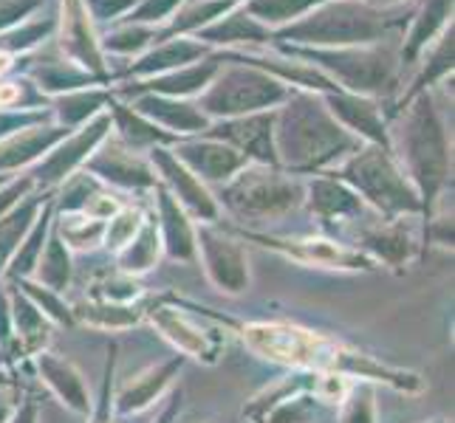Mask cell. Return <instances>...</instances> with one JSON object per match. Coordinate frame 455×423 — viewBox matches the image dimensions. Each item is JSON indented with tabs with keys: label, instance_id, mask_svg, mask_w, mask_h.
Returning <instances> with one entry per match:
<instances>
[{
	"label": "cell",
	"instance_id": "24",
	"mask_svg": "<svg viewBox=\"0 0 455 423\" xmlns=\"http://www.w3.org/2000/svg\"><path fill=\"white\" fill-rule=\"evenodd\" d=\"M179 412H181V393H176V396L167 401L164 412L159 415V420H153V423H172V420L179 418Z\"/></svg>",
	"mask_w": 455,
	"mask_h": 423
},
{
	"label": "cell",
	"instance_id": "23",
	"mask_svg": "<svg viewBox=\"0 0 455 423\" xmlns=\"http://www.w3.org/2000/svg\"><path fill=\"white\" fill-rule=\"evenodd\" d=\"M9 423H37V406L35 403H23L14 410V415L9 418Z\"/></svg>",
	"mask_w": 455,
	"mask_h": 423
},
{
	"label": "cell",
	"instance_id": "3",
	"mask_svg": "<svg viewBox=\"0 0 455 423\" xmlns=\"http://www.w3.org/2000/svg\"><path fill=\"white\" fill-rule=\"evenodd\" d=\"M263 246L277 248L280 255H286L294 262L317 265V269H337V271H373L376 265L371 257L348 252L331 240H275V238H255Z\"/></svg>",
	"mask_w": 455,
	"mask_h": 423
},
{
	"label": "cell",
	"instance_id": "10",
	"mask_svg": "<svg viewBox=\"0 0 455 423\" xmlns=\"http://www.w3.org/2000/svg\"><path fill=\"white\" fill-rule=\"evenodd\" d=\"M159 252H162V243H159V234H156L153 226H145L136 231V238L122 248L119 252V269L122 274H145L150 271L156 260H159Z\"/></svg>",
	"mask_w": 455,
	"mask_h": 423
},
{
	"label": "cell",
	"instance_id": "14",
	"mask_svg": "<svg viewBox=\"0 0 455 423\" xmlns=\"http://www.w3.org/2000/svg\"><path fill=\"white\" fill-rule=\"evenodd\" d=\"M18 288H23V294L37 305V310L43 313L45 319H52L57 325H71L74 322L71 308L62 302L54 291L43 288V286H37V282H31V279H18Z\"/></svg>",
	"mask_w": 455,
	"mask_h": 423
},
{
	"label": "cell",
	"instance_id": "19",
	"mask_svg": "<svg viewBox=\"0 0 455 423\" xmlns=\"http://www.w3.org/2000/svg\"><path fill=\"white\" fill-rule=\"evenodd\" d=\"M139 229H142L139 212H119L111 221V226H105V246L111 248V252H122V248L136 238Z\"/></svg>",
	"mask_w": 455,
	"mask_h": 423
},
{
	"label": "cell",
	"instance_id": "1",
	"mask_svg": "<svg viewBox=\"0 0 455 423\" xmlns=\"http://www.w3.org/2000/svg\"><path fill=\"white\" fill-rule=\"evenodd\" d=\"M241 339L246 348L269 358L275 364L286 367H300L314 372H334L337 356H339V341L325 339L323 333L306 331L297 325L283 322H252L241 327Z\"/></svg>",
	"mask_w": 455,
	"mask_h": 423
},
{
	"label": "cell",
	"instance_id": "17",
	"mask_svg": "<svg viewBox=\"0 0 455 423\" xmlns=\"http://www.w3.org/2000/svg\"><path fill=\"white\" fill-rule=\"evenodd\" d=\"M368 246L376 252V257L390 262V265H399L404 262L407 257H411V238L402 231H379V234H371L368 238Z\"/></svg>",
	"mask_w": 455,
	"mask_h": 423
},
{
	"label": "cell",
	"instance_id": "9",
	"mask_svg": "<svg viewBox=\"0 0 455 423\" xmlns=\"http://www.w3.org/2000/svg\"><path fill=\"white\" fill-rule=\"evenodd\" d=\"M74 317L93 327H105V331H122V327H133L142 322L145 310L136 305H116V302H80L71 308Z\"/></svg>",
	"mask_w": 455,
	"mask_h": 423
},
{
	"label": "cell",
	"instance_id": "18",
	"mask_svg": "<svg viewBox=\"0 0 455 423\" xmlns=\"http://www.w3.org/2000/svg\"><path fill=\"white\" fill-rule=\"evenodd\" d=\"M342 423H376V401L368 387H351L342 401Z\"/></svg>",
	"mask_w": 455,
	"mask_h": 423
},
{
	"label": "cell",
	"instance_id": "26",
	"mask_svg": "<svg viewBox=\"0 0 455 423\" xmlns=\"http://www.w3.org/2000/svg\"><path fill=\"white\" fill-rule=\"evenodd\" d=\"M18 93H20L18 85H9V82L0 85V105H12L14 99H18Z\"/></svg>",
	"mask_w": 455,
	"mask_h": 423
},
{
	"label": "cell",
	"instance_id": "5",
	"mask_svg": "<svg viewBox=\"0 0 455 423\" xmlns=\"http://www.w3.org/2000/svg\"><path fill=\"white\" fill-rule=\"evenodd\" d=\"M181 364H184V356H172L170 362H162L156 367H148L145 372L133 375V379H128L116 389V396H114L116 403L114 406L124 415L148 410V406L170 387L172 375L181 370Z\"/></svg>",
	"mask_w": 455,
	"mask_h": 423
},
{
	"label": "cell",
	"instance_id": "25",
	"mask_svg": "<svg viewBox=\"0 0 455 423\" xmlns=\"http://www.w3.org/2000/svg\"><path fill=\"white\" fill-rule=\"evenodd\" d=\"M14 410H18V406H14V401L6 398V396H0V423H9V418L14 415Z\"/></svg>",
	"mask_w": 455,
	"mask_h": 423
},
{
	"label": "cell",
	"instance_id": "6",
	"mask_svg": "<svg viewBox=\"0 0 455 423\" xmlns=\"http://www.w3.org/2000/svg\"><path fill=\"white\" fill-rule=\"evenodd\" d=\"M37 370H40V379L49 384L52 393L68 406L71 412H91V396H88V387L83 381V372L76 370L71 362L60 358L54 353H37Z\"/></svg>",
	"mask_w": 455,
	"mask_h": 423
},
{
	"label": "cell",
	"instance_id": "7",
	"mask_svg": "<svg viewBox=\"0 0 455 423\" xmlns=\"http://www.w3.org/2000/svg\"><path fill=\"white\" fill-rule=\"evenodd\" d=\"M9 305H12V331H18V339L28 353H40V348L49 341L52 333L49 319L20 291L9 294Z\"/></svg>",
	"mask_w": 455,
	"mask_h": 423
},
{
	"label": "cell",
	"instance_id": "11",
	"mask_svg": "<svg viewBox=\"0 0 455 423\" xmlns=\"http://www.w3.org/2000/svg\"><path fill=\"white\" fill-rule=\"evenodd\" d=\"M162 217H164V248L172 260H184L193 262L196 260V238L190 223L184 221V215L172 207V203L164 198L162 200Z\"/></svg>",
	"mask_w": 455,
	"mask_h": 423
},
{
	"label": "cell",
	"instance_id": "21",
	"mask_svg": "<svg viewBox=\"0 0 455 423\" xmlns=\"http://www.w3.org/2000/svg\"><path fill=\"white\" fill-rule=\"evenodd\" d=\"M114 353L111 350V362H108L105 370V384H102V396L97 401V406L91 410V423H111V379H114Z\"/></svg>",
	"mask_w": 455,
	"mask_h": 423
},
{
	"label": "cell",
	"instance_id": "16",
	"mask_svg": "<svg viewBox=\"0 0 455 423\" xmlns=\"http://www.w3.org/2000/svg\"><path fill=\"white\" fill-rule=\"evenodd\" d=\"M62 229V238L71 248H93L102 238H105V226L100 221H93V217L83 215V217H66V221L60 223Z\"/></svg>",
	"mask_w": 455,
	"mask_h": 423
},
{
	"label": "cell",
	"instance_id": "4",
	"mask_svg": "<svg viewBox=\"0 0 455 423\" xmlns=\"http://www.w3.org/2000/svg\"><path fill=\"white\" fill-rule=\"evenodd\" d=\"M201 255H204V269L207 277L212 279V286H218L224 294H241L249 286V265L243 248L221 238L215 231L201 234Z\"/></svg>",
	"mask_w": 455,
	"mask_h": 423
},
{
	"label": "cell",
	"instance_id": "28",
	"mask_svg": "<svg viewBox=\"0 0 455 423\" xmlns=\"http://www.w3.org/2000/svg\"><path fill=\"white\" fill-rule=\"evenodd\" d=\"M430 423H450V420H430Z\"/></svg>",
	"mask_w": 455,
	"mask_h": 423
},
{
	"label": "cell",
	"instance_id": "15",
	"mask_svg": "<svg viewBox=\"0 0 455 423\" xmlns=\"http://www.w3.org/2000/svg\"><path fill=\"white\" fill-rule=\"evenodd\" d=\"M31 229V209L14 212L12 217L0 221V274L6 271V265L12 262L18 246L23 243V234Z\"/></svg>",
	"mask_w": 455,
	"mask_h": 423
},
{
	"label": "cell",
	"instance_id": "12",
	"mask_svg": "<svg viewBox=\"0 0 455 423\" xmlns=\"http://www.w3.org/2000/svg\"><path fill=\"white\" fill-rule=\"evenodd\" d=\"M317 398L311 393H291L272 401V410L263 412V423H311L317 418Z\"/></svg>",
	"mask_w": 455,
	"mask_h": 423
},
{
	"label": "cell",
	"instance_id": "2",
	"mask_svg": "<svg viewBox=\"0 0 455 423\" xmlns=\"http://www.w3.org/2000/svg\"><path fill=\"white\" fill-rule=\"evenodd\" d=\"M145 313H148V319L153 322L156 331H159L181 356L198 358V362H207V364L215 362L218 344L212 341V336L204 331L201 325H196L190 317H184L179 308L153 305Z\"/></svg>",
	"mask_w": 455,
	"mask_h": 423
},
{
	"label": "cell",
	"instance_id": "22",
	"mask_svg": "<svg viewBox=\"0 0 455 423\" xmlns=\"http://www.w3.org/2000/svg\"><path fill=\"white\" fill-rule=\"evenodd\" d=\"M12 341V305H9V294L0 286V344Z\"/></svg>",
	"mask_w": 455,
	"mask_h": 423
},
{
	"label": "cell",
	"instance_id": "13",
	"mask_svg": "<svg viewBox=\"0 0 455 423\" xmlns=\"http://www.w3.org/2000/svg\"><path fill=\"white\" fill-rule=\"evenodd\" d=\"M49 217H40L35 229H28V238L20 243V248L14 252L12 262L6 265V277L12 279H26L28 274H35V265L43 255V246H45V229H49Z\"/></svg>",
	"mask_w": 455,
	"mask_h": 423
},
{
	"label": "cell",
	"instance_id": "27",
	"mask_svg": "<svg viewBox=\"0 0 455 423\" xmlns=\"http://www.w3.org/2000/svg\"><path fill=\"white\" fill-rule=\"evenodd\" d=\"M6 387V375L4 372H0V389H4Z\"/></svg>",
	"mask_w": 455,
	"mask_h": 423
},
{
	"label": "cell",
	"instance_id": "8",
	"mask_svg": "<svg viewBox=\"0 0 455 423\" xmlns=\"http://www.w3.org/2000/svg\"><path fill=\"white\" fill-rule=\"evenodd\" d=\"M35 282L43 288H49L54 294L66 291L68 282H71V257H68V248L60 238H52L45 243L43 255L35 265Z\"/></svg>",
	"mask_w": 455,
	"mask_h": 423
},
{
	"label": "cell",
	"instance_id": "20",
	"mask_svg": "<svg viewBox=\"0 0 455 423\" xmlns=\"http://www.w3.org/2000/svg\"><path fill=\"white\" fill-rule=\"evenodd\" d=\"M348 393H351L348 375H342V372H320L317 381L311 387V396L320 403H342Z\"/></svg>",
	"mask_w": 455,
	"mask_h": 423
}]
</instances>
